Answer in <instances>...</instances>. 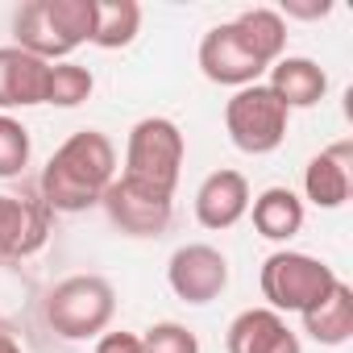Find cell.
I'll use <instances>...</instances> for the list:
<instances>
[{"label": "cell", "instance_id": "1", "mask_svg": "<svg viewBox=\"0 0 353 353\" xmlns=\"http://www.w3.org/2000/svg\"><path fill=\"white\" fill-rule=\"evenodd\" d=\"M117 179V145L100 129L71 133L42 170V204L50 212H88Z\"/></svg>", "mask_w": 353, "mask_h": 353}, {"label": "cell", "instance_id": "2", "mask_svg": "<svg viewBox=\"0 0 353 353\" xmlns=\"http://www.w3.org/2000/svg\"><path fill=\"white\" fill-rule=\"evenodd\" d=\"M183 158H188V141H183L179 125L170 117H141L125 141V174L121 179L174 200Z\"/></svg>", "mask_w": 353, "mask_h": 353}, {"label": "cell", "instance_id": "3", "mask_svg": "<svg viewBox=\"0 0 353 353\" xmlns=\"http://www.w3.org/2000/svg\"><path fill=\"white\" fill-rule=\"evenodd\" d=\"M117 316V291L104 274H71L46 295V324L63 341L104 336Z\"/></svg>", "mask_w": 353, "mask_h": 353}, {"label": "cell", "instance_id": "4", "mask_svg": "<svg viewBox=\"0 0 353 353\" xmlns=\"http://www.w3.org/2000/svg\"><path fill=\"white\" fill-rule=\"evenodd\" d=\"M332 283H336V270L312 254H299V250H274L258 274L262 299L279 316L283 312H307L320 295L332 291Z\"/></svg>", "mask_w": 353, "mask_h": 353}, {"label": "cell", "instance_id": "5", "mask_svg": "<svg viewBox=\"0 0 353 353\" xmlns=\"http://www.w3.org/2000/svg\"><path fill=\"white\" fill-rule=\"evenodd\" d=\"M287 121L291 108L266 83L237 88L233 100L225 104V129L241 154H274L287 141Z\"/></svg>", "mask_w": 353, "mask_h": 353}, {"label": "cell", "instance_id": "6", "mask_svg": "<svg viewBox=\"0 0 353 353\" xmlns=\"http://www.w3.org/2000/svg\"><path fill=\"white\" fill-rule=\"evenodd\" d=\"M166 283L183 303H212L229 287V258L216 245H179L166 262Z\"/></svg>", "mask_w": 353, "mask_h": 353}, {"label": "cell", "instance_id": "7", "mask_svg": "<svg viewBox=\"0 0 353 353\" xmlns=\"http://www.w3.org/2000/svg\"><path fill=\"white\" fill-rule=\"evenodd\" d=\"M200 71L208 83H221V88H250L262 79V71H270L250 46L245 38L237 34L233 21H221L204 34L200 42Z\"/></svg>", "mask_w": 353, "mask_h": 353}, {"label": "cell", "instance_id": "8", "mask_svg": "<svg viewBox=\"0 0 353 353\" xmlns=\"http://www.w3.org/2000/svg\"><path fill=\"white\" fill-rule=\"evenodd\" d=\"M100 204H104L108 221L129 237H162L170 229V216H174L170 196L145 192V188H137L129 179H112Z\"/></svg>", "mask_w": 353, "mask_h": 353}, {"label": "cell", "instance_id": "9", "mask_svg": "<svg viewBox=\"0 0 353 353\" xmlns=\"http://www.w3.org/2000/svg\"><path fill=\"white\" fill-rule=\"evenodd\" d=\"M225 349L229 353H303L291 324L270 307H245L241 316H233L225 332Z\"/></svg>", "mask_w": 353, "mask_h": 353}, {"label": "cell", "instance_id": "10", "mask_svg": "<svg viewBox=\"0 0 353 353\" xmlns=\"http://www.w3.org/2000/svg\"><path fill=\"white\" fill-rule=\"evenodd\" d=\"M245 212H250V183H245L241 170L221 166L200 183V192H196V221L204 229H212V233L233 229Z\"/></svg>", "mask_w": 353, "mask_h": 353}, {"label": "cell", "instance_id": "11", "mask_svg": "<svg viewBox=\"0 0 353 353\" xmlns=\"http://www.w3.org/2000/svg\"><path fill=\"white\" fill-rule=\"evenodd\" d=\"M50 208L42 200L0 196V258H30L46 245Z\"/></svg>", "mask_w": 353, "mask_h": 353}, {"label": "cell", "instance_id": "12", "mask_svg": "<svg viewBox=\"0 0 353 353\" xmlns=\"http://www.w3.org/2000/svg\"><path fill=\"white\" fill-rule=\"evenodd\" d=\"M353 188V141H336L320 150L303 166V196L316 208H341Z\"/></svg>", "mask_w": 353, "mask_h": 353}, {"label": "cell", "instance_id": "13", "mask_svg": "<svg viewBox=\"0 0 353 353\" xmlns=\"http://www.w3.org/2000/svg\"><path fill=\"white\" fill-rule=\"evenodd\" d=\"M46 79H50V63L17 46H0V112L46 104Z\"/></svg>", "mask_w": 353, "mask_h": 353}, {"label": "cell", "instance_id": "14", "mask_svg": "<svg viewBox=\"0 0 353 353\" xmlns=\"http://www.w3.org/2000/svg\"><path fill=\"white\" fill-rule=\"evenodd\" d=\"M287 108H316L328 92V75L320 63L312 59H299V54H283L274 67H270V83H266Z\"/></svg>", "mask_w": 353, "mask_h": 353}, {"label": "cell", "instance_id": "15", "mask_svg": "<svg viewBox=\"0 0 353 353\" xmlns=\"http://www.w3.org/2000/svg\"><path fill=\"white\" fill-rule=\"evenodd\" d=\"M13 46L17 50H26V54H34V59H42V63H63L75 46L54 30V21H50V9H46V0H26V5L17 9V17H13Z\"/></svg>", "mask_w": 353, "mask_h": 353}, {"label": "cell", "instance_id": "16", "mask_svg": "<svg viewBox=\"0 0 353 353\" xmlns=\"http://www.w3.org/2000/svg\"><path fill=\"white\" fill-rule=\"evenodd\" d=\"M303 316V332L316 345H345L353 336V287L349 283H332L328 295H320Z\"/></svg>", "mask_w": 353, "mask_h": 353}, {"label": "cell", "instance_id": "17", "mask_svg": "<svg viewBox=\"0 0 353 353\" xmlns=\"http://www.w3.org/2000/svg\"><path fill=\"white\" fill-rule=\"evenodd\" d=\"M250 216L266 241H291L303 229V200L291 188H266L258 200H250Z\"/></svg>", "mask_w": 353, "mask_h": 353}, {"label": "cell", "instance_id": "18", "mask_svg": "<svg viewBox=\"0 0 353 353\" xmlns=\"http://www.w3.org/2000/svg\"><path fill=\"white\" fill-rule=\"evenodd\" d=\"M233 26H237V34L245 38V46L266 67H274L283 59V50H287V21L279 17V9H245V13L233 17Z\"/></svg>", "mask_w": 353, "mask_h": 353}, {"label": "cell", "instance_id": "19", "mask_svg": "<svg viewBox=\"0 0 353 353\" xmlns=\"http://www.w3.org/2000/svg\"><path fill=\"white\" fill-rule=\"evenodd\" d=\"M141 30V5L137 0H96V34L92 46L100 50H125Z\"/></svg>", "mask_w": 353, "mask_h": 353}, {"label": "cell", "instance_id": "20", "mask_svg": "<svg viewBox=\"0 0 353 353\" xmlns=\"http://www.w3.org/2000/svg\"><path fill=\"white\" fill-rule=\"evenodd\" d=\"M92 88H96V79H92L88 67H79V63H50L46 104H54V108H75V104H83V100L92 96Z\"/></svg>", "mask_w": 353, "mask_h": 353}, {"label": "cell", "instance_id": "21", "mask_svg": "<svg viewBox=\"0 0 353 353\" xmlns=\"http://www.w3.org/2000/svg\"><path fill=\"white\" fill-rule=\"evenodd\" d=\"M46 9H50L54 30L71 46L92 42V34H96V0H46Z\"/></svg>", "mask_w": 353, "mask_h": 353}, {"label": "cell", "instance_id": "22", "mask_svg": "<svg viewBox=\"0 0 353 353\" xmlns=\"http://www.w3.org/2000/svg\"><path fill=\"white\" fill-rule=\"evenodd\" d=\"M30 166V129L0 112V179H17Z\"/></svg>", "mask_w": 353, "mask_h": 353}, {"label": "cell", "instance_id": "23", "mask_svg": "<svg viewBox=\"0 0 353 353\" xmlns=\"http://www.w3.org/2000/svg\"><path fill=\"white\" fill-rule=\"evenodd\" d=\"M141 353H200V336L179 320H158L141 332Z\"/></svg>", "mask_w": 353, "mask_h": 353}, {"label": "cell", "instance_id": "24", "mask_svg": "<svg viewBox=\"0 0 353 353\" xmlns=\"http://www.w3.org/2000/svg\"><path fill=\"white\" fill-rule=\"evenodd\" d=\"M96 353H141V336L137 332H104V336H96Z\"/></svg>", "mask_w": 353, "mask_h": 353}, {"label": "cell", "instance_id": "25", "mask_svg": "<svg viewBox=\"0 0 353 353\" xmlns=\"http://www.w3.org/2000/svg\"><path fill=\"white\" fill-rule=\"evenodd\" d=\"M332 13V5H328V0H316V5H295V0H283V21L287 17H303V21H320V17H328Z\"/></svg>", "mask_w": 353, "mask_h": 353}, {"label": "cell", "instance_id": "26", "mask_svg": "<svg viewBox=\"0 0 353 353\" xmlns=\"http://www.w3.org/2000/svg\"><path fill=\"white\" fill-rule=\"evenodd\" d=\"M0 353H21V349H17V341H13L5 328H0Z\"/></svg>", "mask_w": 353, "mask_h": 353}]
</instances>
